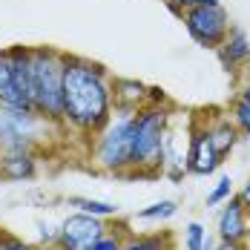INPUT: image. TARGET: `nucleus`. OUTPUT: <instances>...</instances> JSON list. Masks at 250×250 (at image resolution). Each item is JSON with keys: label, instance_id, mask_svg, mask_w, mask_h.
I'll return each mask as SVG.
<instances>
[{"label": "nucleus", "instance_id": "obj_1", "mask_svg": "<svg viewBox=\"0 0 250 250\" xmlns=\"http://www.w3.org/2000/svg\"><path fill=\"white\" fill-rule=\"evenodd\" d=\"M112 83L106 69L78 58L66 55L63 61V124L83 135H98L112 118Z\"/></svg>", "mask_w": 250, "mask_h": 250}, {"label": "nucleus", "instance_id": "obj_2", "mask_svg": "<svg viewBox=\"0 0 250 250\" xmlns=\"http://www.w3.org/2000/svg\"><path fill=\"white\" fill-rule=\"evenodd\" d=\"M170 126V112L164 106H141L135 112L132 126V155H129V175L135 178H155L164 167V138Z\"/></svg>", "mask_w": 250, "mask_h": 250}, {"label": "nucleus", "instance_id": "obj_3", "mask_svg": "<svg viewBox=\"0 0 250 250\" xmlns=\"http://www.w3.org/2000/svg\"><path fill=\"white\" fill-rule=\"evenodd\" d=\"M63 61L52 46H32V109L52 124L63 121Z\"/></svg>", "mask_w": 250, "mask_h": 250}, {"label": "nucleus", "instance_id": "obj_4", "mask_svg": "<svg viewBox=\"0 0 250 250\" xmlns=\"http://www.w3.org/2000/svg\"><path fill=\"white\" fill-rule=\"evenodd\" d=\"M132 126H135V112L115 109L106 126L98 132L92 161L95 167L115 175H129V155H132Z\"/></svg>", "mask_w": 250, "mask_h": 250}, {"label": "nucleus", "instance_id": "obj_5", "mask_svg": "<svg viewBox=\"0 0 250 250\" xmlns=\"http://www.w3.org/2000/svg\"><path fill=\"white\" fill-rule=\"evenodd\" d=\"M52 121L38 115L35 109H21V106H3L0 104V152H35L41 150L46 129Z\"/></svg>", "mask_w": 250, "mask_h": 250}, {"label": "nucleus", "instance_id": "obj_6", "mask_svg": "<svg viewBox=\"0 0 250 250\" xmlns=\"http://www.w3.org/2000/svg\"><path fill=\"white\" fill-rule=\"evenodd\" d=\"M0 104L32 109V46L0 52Z\"/></svg>", "mask_w": 250, "mask_h": 250}, {"label": "nucleus", "instance_id": "obj_7", "mask_svg": "<svg viewBox=\"0 0 250 250\" xmlns=\"http://www.w3.org/2000/svg\"><path fill=\"white\" fill-rule=\"evenodd\" d=\"M181 21L187 35L204 46V49H219L225 43L227 32H230V15L225 12V6H193L181 12Z\"/></svg>", "mask_w": 250, "mask_h": 250}, {"label": "nucleus", "instance_id": "obj_8", "mask_svg": "<svg viewBox=\"0 0 250 250\" xmlns=\"http://www.w3.org/2000/svg\"><path fill=\"white\" fill-rule=\"evenodd\" d=\"M109 219H98V216H86V213H72L63 225H61V236H58V250H86L95 245L101 236H106L112 227L106 225Z\"/></svg>", "mask_w": 250, "mask_h": 250}, {"label": "nucleus", "instance_id": "obj_9", "mask_svg": "<svg viewBox=\"0 0 250 250\" xmlns=\"http://www.w3.org/2000/svg\"><path fill=\"white\" fill-rule=\"evenodd\" d=\"M216 239H219V242H227V245H248L250 213L245 210V204L239 201L236 193H233V196L222 204V210H219V219H216Z\"/></svg>", "mask_w": 250, "mask_h": 250}, {"label": "nucleus", "instance_id": "obj_10", "mask_svg": "<svg viewBox=\"0 0 250 250\" xmlns=\"http://www.w3.org/2000/svg\"><path fill=\"white\" fill-rule=\"evenodd\" d=\"M222 167L219 152L213 150L207 124H196L190 129V147H187V173L193 175H213Z\"/></svg>", "mask_w": 250, "mask_h": 250}, {"label": "nucleus", "instance_id": "obj_11", "mask_svg": "<svg viewBox=\"0 0 250 250\" xmlns=\"http://www.w3.org/2000/svg\"><path fill=\"white\" fill-rule=\"evenodd\" d=\"M112 109L124 112H138L147 106V86L135 78H112Z\"/></svg>", "mask_w": 250, "mask_h": 250}, {"label": "nucleus", "instance_id": "obj_12", "mask_svg": "<svg viewBox=\"0 0 250 250\" xmlns=\"http://www.w3.org/2000/svg\"><path fill=\"white\" fill-rule=\"evenodd\" d=\"M38 175L35 152H0V178L3 181H32Z\"/></svg>", "mask_w": 250, "mask_h": 250}, {"label": "nucleus", "instance_id": "obj_13", "mask_svg": "<svg viewBox=\"0 0 250 250\" xmlns=\"http://www.w3.org/2000/svg\"><path fill=\"white\" fill-rule=\"evenodd\" d=\"M216 52H219V58H222V63H225L227 69H236V66L248 63L250 61V38H248V32H245L242 26H230L225 43H222Z\"/></svg>", "mask_w": 250, "mask_h": 250}, {"label": "nucleus", "instance_id": "obj_14", "mask_svg": "<svg viewBox=\"0 0 250 250\" xmlns=\"http://www.w3.org/2000/svg\"><path fill=\"white\" fill-rule=\"evenodd\" d=\"M207 132H210L213 150L219 152V158H222V161L236 150V144H239V138H242V132H239L236 124L230 121V115H222V118L210 121V124H207Z\"/></svg>", "mask_w": 250, "mask_h": 250}, {"label": "nucleus", "instance_id": "obj_15", "mask_svg": "<svg viewBox=\"0 0 250 250\" xmlns=\"http://www.w3.org/2000/svg\"><path fill=\"white\" fill-rule=\"evenodd\" d=\"M173 248V236L164 230V233H141V236H132L126 233L121 250H170Z\"/></svg>", "mask_w": 250, "mask_h": 250}, {"label": "nucleus", "instance_id": "obj_16", "mask_svg": "<svg viewBox=\"0 0 250 250\" xmlns=\"http://www.w3.org/2000/svg\"><path fill=\"white\" fill-rule=\"evenodd\" d=\"M69 207H75L78 213H86V216H98V219H118V213H121L118 204L98 201V199H83V196H72Z\"/></svg>", "mask_w": 250, "mask_h": 250}, {"label": "nucleus", "instance_id": "obj_17", "mask_svg": "<svg viewBox=\"0 0 250 250\" xmlns=\"http://www.w3.org/2000/svg\"><path fill=\"white\" fill-rule=\"evenodd\" d=\"M175 213H178V201L173 199H161L150 204V207H144V210H138V213H132V219H138V222H155V225H161V222H170Z\"/></svg>", "mask_w": 250, "mask_h": 250}, {"label": "nucleus", "instance_id": "obj_18", "mask_svg": "<svg viewBox=\"0 0 250 250\" xmlns=\"http://www.w3.org/2000/svg\"><path fill=\"white\" fill-rule=\"evenodd\" d=\"M230 196H233V178H230V175H222V178L213 184V190L207 193V207H222Z\"/></svg>", "mask_w": 250, "mask_h": 250}, {"label": "nucleus", "instance_id": "obj_19", "mask_svg": "<svg viewBox=\"0 0 250 250\" xmlns=\"http://www.w3.org/2000/svg\"><path fill=\"white\" fill-rule=\"evenodd\" d=\"M230 121L236 124V129H239L242 135H250V104L236 98L233 109H230Z\"/></svg>", "mask_w": 250, "mask_h": 250}, {"label": "nucleus", "instance_id": "obj_20", "mask_svg": "<svg viewBox=\"0 0 250 250\" xmlns=\"http://www.w3.org/2000/svg\"><path fill=\"white\" fill-rule=\"evenodd\" d=\"M126 233H129L126 227H121V230H115V227H112V230H109L106 236H101L98 242H95V245H89L86 250H121V245H124V236H126Z\"/></svg>", "mask_w": 250, "mask_h": 250}, {"label": "nucleus", "instance_id": "obj_21", "mask_svg": "<svg viewBox=\"0 0 250 250\" xmlns=\"http://www.w3.org/2000/svg\"><path fill=\"white\" fill-rule=\"evenodd\" d=\"M204 236H207V227L201 225V222H190V225L184 227V250H201Z\"/></svg>", "mask_w": 250, "mask_h": 250}, {"label": "nucleus", "instance_id": "obj_22", "mask_svg": "<svg viewBox=\"0 0 250 250\" xmlns=\"http://www.w3.org/2000/svg\"><path fill=\"white\" fill-rule=\"evenodd\" d=\"M167 6H170L173 15L181 18L184 9H193V6H222V0H167Z\"/></svg>", "mask_w": 250, "mask_h": 250}, {"label": "nucleus", "instance_id": "obj_23", "mask_svg": "<svg viewBox=\"0 0 250 250\" xmlns=\"http://www.w3.org/2000/svg\"><path fill=\"white\" fill-rule=\"evenodd\" d=\"M38 230H41V242H38V245H49V248H55V245H58V236H61V225L38 222Z\"/></svg>", "mask_w": 250, "mask_h": 250}, {"label": "nucleus", "instance_id": "obj_24", "mask_svg": "<svg viewBox=\"0 0 250 250\" xmlns=\"http://www.w3.org/2000/svg\"><path fill=\"white\" fill-rule=\"evenodd\" d=\"M0 248L3 250H29V242H23L21 236H15V233H9V230L0 227Z\"/></svg>", "mask_w": 250, "mask_h": 250}, {"label": "nucleus", "instance_id": "obj_25", "mask_svg": "<svg viewBox=\"0 0 250 250\" xmlns=\"http://www.w3.org/2000/svg\"><path fill=\"white\" fill-rule=\"evenodd\" d=\"M147 104L150 106H164L167 104V92L158 89V86H147Z\"/></svg>", "mask_w": 250, "mask_h": 250}, {"label": "nucleus", "instance_id": "obj_26", "mask_svg": "<svg viewBox=\"0 0 250 250\" xmlns=\"http://www.w3.org/2000/svg\"><path fill=\"white\" fill-rule=\"evenodd\" d=\"M236 196H239V201L245 204V210H248V213H250V178H248V181H245V184H242V190H239Z\"/></svg>", "mask_w": 250, "mask_h": 250}, {"label": "nucleus", "instance_id": "obj_27", "mask_svg": "<svg viewBox=\"0 0 250 250\" xmlns=\"http://www.w3.org/2000/svg\"><path fill=\"white\" fill-rule=\"evenodd\" d=\"M216 248H219V239L207 233V236H204V245H201V250H216Z\"/></svg>", "mask_w": 250, "mask_h": 250}, {"label": "nucleus", "instance_id": "obj_28", "mask_svg": "<svg viewBox=\"0 0 250 250\" xmlns=\"http://www.w3.org/2000/svg\"><path fill=\"white\" fill-rule=\"evenodd\" d=\"M216 250H250L248 245H227V242H219V248Z\"/></svg>", "mask_w": 250, "mask_h": 250}, {"label": "nucleus", "instance_id": "obj_29", "mask_svg": "<svg viewBox=\"0 0 250 250\" xmlns=\"http://www.w3.org/2000/svg\"><path fill=\"white\" fill-rule=\"evenodd\" d=\"M239 101H245V104H250V81L239 89Z\"/></svg>", "mask_w": 250, "mask_h": 250}, {"label": "nucleus", "instance_id": "obj_30", "mask_svg": "<svg viewBox=\"0 0 250 250\" xmlns=\"http://www.w3.org/2000/svg\"><path fill=\"white\" fill-rule=\"evenodd\" d=\"M29 250H58V248H49V245H29Z\"/></svg>", "mask_w": 250, "mask_h": 250}, {"label": "nucleus", "instance_id": "obj_31", "mask_svg": "<svg viewBox=\"0 0 250 250\" xmlns=\"http://www.w3.org/2000/svg\"><path fill=\"white\" fill-rule=\"evenodd\" d=\"M248 69H250V61H248Z\"/></svg>", "mask_w": 250, "mask_h": 250}, {"label": "nucleus", "instance_id": "obj_32", "mask_svg": "<svg viewBox=\"0 0 250 250\" xmlns=\"http://www.w3.org/2000/svg\"><path fill=\"white\" fill-rule=\"evenodd\" d=\"M0 250H3V248H0Z\"/></svg>", "mask_w": 250, "mask_h": 250}]
</instances>
